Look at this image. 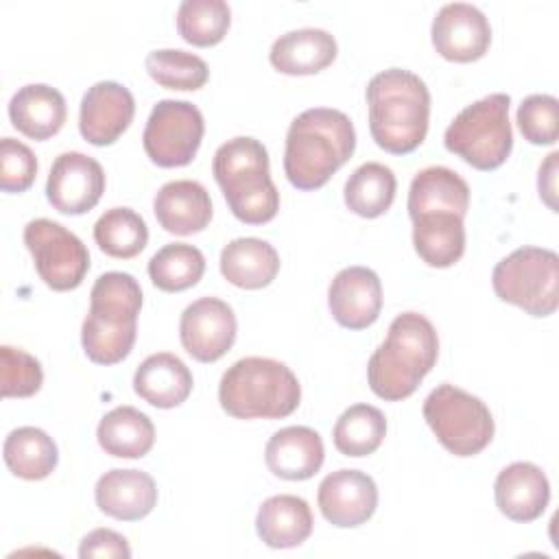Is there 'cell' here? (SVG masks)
Returning <instances> with one entry per match:
<instances>
[{
	"mask_svg": "<svg viewBox=\"0 0 559 559\" xmlns=\"http://www.w3.org/2000/svg\"><path fill=\"white\" fill-rule=\"evenodd\" d=\"M491 284L498 299L531 317H550L559 306V255L544 247H520L493 266Z\"/></svg>",
	"mask_w": 559,
	"mask_h": 559,
	"instance_id": "8",
	"label": "cell"
},
{
	"mask_svg": "<svg viewBox=\"0 0 559 559\" xmlns=\"http://www.w3.org/2000/svg\"><path fill=\"white\" fill-rule=\"evenodd\" d=\"M2 456L11 474L24 480H41L50 476L59 461L52 437L35 426L11 430L4 439Z\"/></svg>",
	"mask_w": 559,
	"mask_h": 559,
	"instance_id": "30",
	"label": "cell"
},
{
	"mask_svg": "<svg viewBox=\"0 0 559 559\" xmlns=\"http://www.w3.org/2000/svg\"><path fill=\"white\" fill-rule=\"evenodd\" d=\"M105 192L103 166L79 151L61 153L50 168L46 181V197L50 205L61 214L90 212Z\"/></svg>",
	"mask_w": 559,
	"mask_h": 559,
	"instance_id": "13",
	"label": "cell"
},
{
	"mask_svg": "<svg viewBox=\"0 0 559 559\" xmlns=\"http://www.w3.org/2000/svg\"><path fill=\"white\" fill-rule=\"evenodd\" d=\"M212 175L238 221L262 225L275 218L280 192L271 179L269 153L260 140L238 135L221 144L212 159Z\"/></svg>",
	"mask_w": 559,
	"mask_h": 559,
	"instance_id": "5",
	"label": "cell"
},
{
	"mask_svg": "<svg viewBox=\"0 0 559 559\" xmlns=\"http://www.w3.org/2000/svg\"><path fill=\"white\" fill-rule=\"evenodd\" d=\"M518 127L531 144H555L559 138V100L550 94H531L518 107Z\"/></svg>",
	"mask_w": 559,
	"mask_h": 559,
	"instance_id": "37",
	"label": "cell"
},
{
	"mask_svg": "<svg viewBox=\"0 0 559 559\" xmlns=\"http://www.w3.org/2000/svg\"><path fill=\"white\" fill-rule=\"evenodd\" d=\"M96 507L122 522L146 518L157 504V485L151 474L142 469H109L94 487Z\"/></svg>",
	"mask_w": 559,
	"mask_h": 559,
	"instance_id": "19",
	"label": "cell"
},
{
	"mask_svg": "<svg viewBox=\"0 0 559 559\" xmlns=\"http://www.w3.org/2000/svg\"><path fill=\"white\" fill-rule=\"evenodd\" d=\"M236 330L238 323L231 306L218 297L192 301L179 319L181 345L199 362L223 358L236 341Z\"/></svg>",
	"mask_w": 559,
	"mask_h": 559,
	"instance_id": "12",
	"label": "cell"
},
{
	"mask_svg": "<svg viewBox=\"0 0 559 559\" xmlns=\"http://www.w3.org/2000/svg\"><path fill=\"white\" fill-rule=\"evenodd\" d=\"M430 35L435 50L456 63L480 59L491 44L489 20L478 7L467 2L443 4L432 20Z\"/></svg>",
	"mask_w": 559,
	"mask_h": 559,
	"instance_id": "14",
	"label": "cell"
},
{
	"mask_svg": "<svg viewBox=\"0 0 559 559\" xmlns=\"http://www.w3.org/2000/svg\"><path fill=\"white\" fill-rule=\"evenodd\" d=\"M325 459L323 441L317 430L308 426H286L266 441V467L284 480L312 478Z\"/></svg>",
	"mask_w": 559,
	"mask_h": 559,
	"instance_id": "21",
	"label": "cell"
},
{
	"mask_svg": "<svg viewBox=\"0 0 559 559\" xmlns=\"http://www.w3.org/2000/svg\"><path fill=\"white\" fill-rule=\"evenodd\" d=\"M439 356V336L435 325L419 312H402L391 325L386 341L378 345L367 362L369 389L386 400L411 397Z\"/></svg>",
	"mask_w": 559,
	"mask_h": 559,
	"instance_id": "3",
	"label": "cell"
},
{
	"mask_svg": "<svg viewBox=\"0 0 559 559\" xmlns=\"http://www.w3.org/2000/svg\"><path fill=\"white\" fill-rule=\"evenodd\" d=\"M557 159H559V153L552 151L546 157V162L539 166V177H537L539 197L552 212H557Z\"/></svg>",
	"mask_w": 559,
	"mask_h": 559,
	"instance_id": "41",
	"label": "cell"
},
{
	"mask_svg": "<svg viewBox=\"0 0 559 559\" xmlns=\"http://www.w3.org/2000/svg\"><path fill=\"white\" fill-rule=\"evenodd\" d=\"M413 245L428 266H452L465 251L463 216L452 212H430L413 218Z\"/></svg>",
	"mask_w": 559,
	"mask_h": 559,
	"instance_id": "28",
	"label": "cell"
},
{
	"mask_svg": "<svg viewBox=\"0 0 559 559\" xmlns=\"http://www.w3.org/2000/svg\"><path fill=\"white\" fill-rule=\"evenodd\" d=\"M509 105L511 96L496 92L461 109L443 133L445 148L476 170L502 166L513 148Z\"/></svg>",
	"mask_w": 559,
	"mask_h": 559,
	"instance_id": "7",
	"label": "cell"
},
{
	"mask_svg": "<svg viewBox=\"0 0 559 559\" xmlns=\"http://www.w3.org/2000/svg\"><path fill=\"white\" fill-rule=\"evenodd\" d=\"M66 116L63 94L46 83H28L9 100L11 124L31 140H48L59 133Z\"/></svg>",
	"mask_w": 559,
	"mask_h": 559,
	"instance_id": "22",
	"label": "cell"
},
{
	"mask_svg": "<svg viewBox=\"0 0 559 559\" xmlns=\"http://www.w3.org/2000/svg\"><path fill=\"white\" fill-rule=\"evenodd\" d=\"M205 273L203 253L188 242H173L162 247L148 260L151 282L166 293L192 288Z\"/></svg>",
	"mask_w": 559,
	"mask_h": 559,
	"instance_id": "34",
	"label": "cell"
},
{
	"mask_svg": "<svg viewBox=\"0 0 559 559\" xmlns=\"http://www.w3.org/2000/svg\"><path fill=\"white\" fill-rule=\"evenodd\" d=\"M79 557L81 559H92V557L129 559L131 548H129L127 539L120 533H116L111 528H94L81 539Z\"/></svg>",
	"mask_w": 559,
	"mask_h": 559,
	"instance_id": "40",
	"label": "cell"
},
{
	"mask_svg": "<svg viewBox=\"0 0 559 559\" xmlns=\"http://www.w3.org/2000/svg\"><path fill=\"white\" fill-rule=\"evenodd\" d=\"M153 212L157 223L175 236H190L205 229L212 221L210 192L192 179H175L164 183L155 199Z\"/></svg>",
	"mask_w": 559,
	"mask_h": 559,
	"instance_id": "20",
	"label": "cell"
},
{
	"mask_svg": "<svg viewBox=\"0 0 559 559\" xmlns=\"http://www.w3.org/2000/svg\"><path fill=\"white\" fill-rule=\"evenodd\" d=\"M493 498L500 513L509 520L533 522L548 507L550 483L535 463L515 461L496 476Z\"/></svg>",
	"mask_w": 559,
	"mask_h": 559,
	"instance_id": "18",
	"label": "cell"
},
{
	"mask_svg": "<svg viewBox=\"0 0 559 559\" xmlns=\"http://www.w3.org/2000/svg\"><path fill=\"white\" fill-rule=\"evenodd\" d=\"M369 131L393 155L413 153L428 133L430 92L415 72L389 68L367 83Z\"/></svg>",
	"mask_w": 559,
	"mask_h": 559,
	"instance_id": "2",
	"label": "cell"
},
{
	"mask_svg": "<svg viewBox=\"0 0 559 559\" xmlns=\"http://www.w3.org/2000/svg\"><path fill=\"white\" fill-rule=\"evenodd\" d=\"M328 306L334 321L347 330H365L382 310V284L367 266L341 269L328 288Z\"/></svg>",
	"mask_w": 559,
	"mask_h": 559,
	"instance_id": "17",
	"label": "cell"
},
{
	"mask_svg": "<svg viewBox=\"0 0 559 559\" xmlns=\"http://www.w3.org/2000/svg\"><path fill=\"white\" fill-rule=\"evenodd\" d=\"M203 131L205 122L197 105L164 98L151 109L142 144L153 164L162 168H177L194 159Z\"/></svg>",
	"mask_w": 559,
	"mask_h": 559,
	"instance_id": "10",
	"label": "cell"
},
{
	"mask_svg": "<svg viewBox=\"0 0 559 559\" xmlns=\"http://www.w3.org/2000/svg\"><path fill=\"white\" fill-rule=\"evenodd\" d=\"M221 273L223 277L247 290H258L269 286L280 273V255L273 245L262 238H234L221 251Z\"/></svg>",
	"mask_w": 559,
	"mask_h": 559,
	"instance_id": "27",
	"label": "cell"
},
{
	"mask_svg": "<svg viewBox=\"0 0 559 559\" xmlns=\"http://www.w3.org/2000/svg\"><path fill=\"white\" fill-rule=\"evenodd\" d=\"M98 445L118 459H140L155 443L153 421L133 406H116L103 415L96 428Z\"/></svg>",
	"mask_w": 559,
	"mask_h": 559,
	"instance_id": "29",
	"label": "cell"
},
{
	"mask_svg": "<svg viewBox=\"0 0 559 559\" xmlns=\"http://www.w3.org/2000/svg\"><path fill=\"white\" fill-rule=\"evenodd\" d=\"M421 411L437 441L454 456H474L493 439L496 426L487 404L454 384L432 389Z\"/></svg>",
	"mask_w": 559,
	"mask_h": 559,
	"instance_id": "9",
	"label": "cell"
},
{
	"mask_svg": "<svg viewBox=\"0 0 559 559\" xmlns=\"http://www.w3.org/2000/svg\"><path fill=\"white\" fill-rule=\"evenodd\" d=\"M135 114L133 94L116 81L94 83L81 100L79 131L94 146L114 144L131 124Z\"/></svg>",
	"mask_w": 559,
	"mask_h": 559,
	"instance_id": "16",
	"label": "cell"
},
{
	"mask_svg": "<svg viewBox=\"0 0 559 559\" xmlns=\"http://www.w3.org/2000/svg\"><path fill=\"white\" fill-rule=\"evenodd\" d=\"M312 511L308 502L293 493L266 498L255 515L258 537L269 548L301 546L312 533Z\"/></svg>",
	"mask_w": 559,
	"mask_h": 559,
	"instance_id": "26",
	"label": "cell"
},
{
	"mask_svg": "<svg viewBox=\"0 0 559 559\" xmlns=\"http://www.w3.org/2000/svg\"><path fill=\"white\" fill-rule=\"evenodd\" d=\"M142 288L122 271L98 275L90 290V310L83 319L81 343L96 365H116L129 356L138 334Z\"/></svg>",
	"mask_w": 559,
	"mask_h": 559,
	"instance_id": "4",
	"label": "cell"
},
{
	"mask_svg": "<svg viewBox=\"0 0 559 559\" xmlns=\"http://www.w3.org/2000/svg\"><path fill=\"white\" fill-rule=\"evenodd\" d=\"M406 207L411 221L430 212H452L465 218L469 207V186L452 168L428 166L413 177Z\"/></svg>",
	"mask_w": 559,
	"mask_h": 559,
	"instance_id": "25",
	"label": "cell"
},
{
	"mask_svg": "<svg viewBox=\"0 0 559 559\" xmlns=\"http://www.w3.org/2000/svg\"><path fill=\"white\" fill-rule=\"evenodd\" d=\"M37 175V157L33 151L15 140H0V188L4 192H24L33 186Z\"/></svg>",
	"mask_w": 559,
	"mask_h": 559,
	"instance_id": "39",
	"label": "cell"
},
{
	"mask_svg": "<svg viewBox=\"0 0 559 559\" xmlns=\"http://www.w3.org/2000/svg\"><path fill=\"white\" fill-rule=\"evenodd\" d=\"M146 72L148 76L168 90H199L207 83L210 70L207 63L192 52L179 48H159L146 55Z\"/></svg>",
	"mask_w": 559,
	"mask_h": 559,
	"instance_id": "36",
	"label": "cell"
},
{
	"mask_svg": "<svg viewBox=\"0 0 559 559\" xmlns=\"http://www.w3.org/2000/svg\"><path fill=\"white\" fill-rule=\"evenodd\" d=\"M395 188L397 181L389 166L380 162H367L358 166L345 181V205L362 218L382 216L395 199Z\"/></svg>",
	"mask_w": 559,
	"mask_h": 559,
	"instance_id": "31",
	"label": "cell"
},
{
	"mask_svg": "<svg viewBox=\"0 0 559 559\" xmlns=\"http://www.w3.org/2000/svg\"><path fill=\"white\" fill-rule=\"evenodd\" d=\"M192 373L186 362L170 354H151L133 373V391L157 408H175L183 404L192 391Z\"/></svg>",
	"mask_w": 559,
	"mask_h": 559,
	"instance_id": "24",
	"label": "cell"
},
{
	"mask_svg": "<svg viewBox=\"0 0 559 559\" xmlns=\"http://www.w3.org/2000/svg\"><path fill=\"white\" fill-rule=\"evenodd\" d=\"M334 35L323 28H297L280 35L269 52L271 66L290 76L317 74L336 59Z\"/></svg>",
	"mask_w": 559,
	"mask_h": 559,
	"instance_id": "23",
	"label": "cell"
},
{
	"mask_svg": "<svg viewBox=\"0 0 559 559\" xmlns=\"http://www.w3.org/2000/svg\"><path fill=\"white\" fill-rule=\"evenodd\" d=\"M386 435L384 413L371 404H354L334 424V448L345 456L373 454Z\"/></svg>",
	"mask_w": 559,
	"mask_h": 559,
	"instance_id": "32",
	"label": "cell"
},
{
	"mask_svg": "<svg viewBox=\"0 0 559 559\" xmlns=\"http://www.w3.org/2000/svg\"><path fill=\"white\" fill-rule=\"evenodd\" d=\"M301 400L297 376L280 360L247 356L236 360L221 378V408L236 419H282Z\"/></svg>",
	"mask_w": 559,
	"mask_h": 559,
	"instance_id": "6",
	"label": "cell"
},
{
	"mask_svg": "<svg viewBox=\"0 0 559 559\" xmlns=\"http://www.w3.org/2000/svg\"><path fill=\"white\" fill-rule=\"evenodd\" d=\"M352 120L330 107L301 111L288 127L284 148L286 179L299 190H317L354 155Z\"/></svg>",
	"mask_w": 559,
	"mask_h": 559,
	"instance_id": "1",
	"label": "cell"
},
{
	"mask_svg": "<svg viewBox=\"0 0 559 559\" xmlns=\"http://www.w3.org/2000/svg\"><path fill=\"white\" fill-rule=\"evenodd\" d=\"M231 9L225 0H183L177 9V31L192 46H214L229 28Z\"/></svg>",
	"mask_w": 559,
	"mask_h": 559,
	"instance_id": "35",
	"label": "cell"
},
{
	"mask_svg": "<svg viewBox=\"0 0 559 559\" xmlns=\"http://www.w3.org/2000/svg\"><path fill=\"white\" fill-rule=\"evenodd\" d=\"M317 504L330 524L354 528L376 513L378 487L373 478L360 469H336L321 480Z\"/></svg>",
	"mask_w": 559,
	"mask_h": 559,
	"instance_id": "15",
	"label": "cell"
},
{
	"mask_svg": "<svg viewBox=\"0 0 559 559\" xmlns=\"http://www.w3.org/2000/svg\"><path fill=\"white\" fill-rule=\"evenodd\" d=\"M2 395L4 397H31L41 389L44 371L35 356L20 347L2 345Z\"/></svg>",
	"mask_w": 559,
	"mask_h": 559,
	"instance_id": "38",
	"label": "cell"
},
{
	"mask_svg": "<svg viewBox=\"0 0 559 559\" xmlns=\"http://www.w3.org/2000/svg\"><path fill=\"white\" fill-rule=\"evenodd\" d=\"M94 240L103 253L129 260L146 247L148 227L131 207H111L94 223Z\"/></svg>",
	"mask_w": 559,
	"mask_h": 559,
	"instance_id": "33",
	"label": "cell"
},
{
	"mask_svg": "<svg viewBox=\"0 0 559 559\" xmlns=\"http://www.w3.org/2000/svg\"><path fill=\"white\" fill-rule=\"evenodd\" d=\"M24 245L35 260L37 275L52 290H72L81 286L90 269V251L61 223L35 218L24 227Z\"/></svg>",
	"mask_w": 559,
	"mask_h": 559,
	"instance_id": "11",
	"label": "cell"
}]
</instances>
